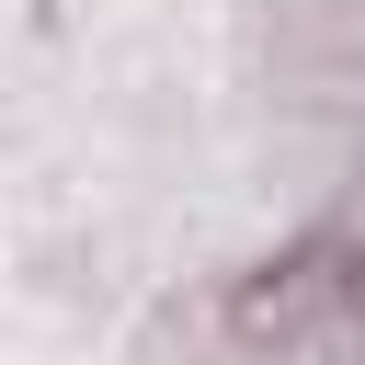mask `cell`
Masks as SVG:
<instances>
[{
  "mask_svg": "<svg viewBox=\"0 0 365 365\" xmlns=\"http://www.w3.org/2000/svg\"><path fill=\"white\" fill-rule=\"evenodd\" d=\"M354 274H365V262H342L331 240H308V251L240 274V285H228V342H251V354H262V342H308L319 319L354 308Z\"/></svg>",
  "mask_w": 365,
  "mask_h": 365,
  "instance_id": "cell-2",
  "label": "cell"
},
{
  "mask_svg": "<svg viewBox=\"0 0 365 365\" xmlns=\"http://www.w3.org/2000/svg\"><path fill=\"white\" fill-rule=\"evenodd\" d=\"M262 68L308 114L365 103V0H262Z\"/></svg>",
  "mask_w": 365,
  "mask_h": 365,
  "instance_id": "cell-1",
  "label": "cell"
}]
</instances>
